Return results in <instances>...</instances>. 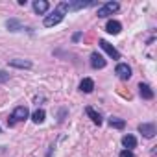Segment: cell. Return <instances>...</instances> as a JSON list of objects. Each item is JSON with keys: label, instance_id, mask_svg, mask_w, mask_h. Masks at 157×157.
Wrapping results in <instances>:
<instances>
[{"label": "cell", "instance_id": "cell-1", "mask_svg": "<svg viewBox=\"0 0 157 157\" xmlns=\"http://www.w3.org/2000/svg\"><path fill=\"white\" fill-rule=\"evenodd\" d=\"M67 11H68V2H59V4L56 6V10H54L50 15H46V17H44V21H43L44 28H52V26H57V24H59L63 19H65Z\"/></svg>", "mask_w": 157, "mask_h": 157}, {"label": "cell", "instance_id": "cell-2", "mask_svg": "<svg viewBox=\"0 0 157 157\" xmlns=\"http://www.w3.org/2000/svg\"><path fill=\"white\" fill-rule=\"evenodd\" d=\"M28 117H30L28 107H26V105H19V107H15V109H13V113L8 117V126H10V128H13L17 122H22V120H26Z\"/></svg>", "mask_w": 157, "mask_h": 157}, {"label": "cell", "instance_id": "cell-3", "mask_svg": "<svg viewBox=\"0 0 157 157\" xmlns=\"http://www.w3.org/2000/svg\"><path fill=\"white\" fill-rule=\"evenodd\" d=\"M120 10V4L118 2H105L104 6H100L98 8V19H105V17H109V15H113V13H117Z\"/></svg>", "mask_w": 157, "mask_h": 157}, {"label": "cell", "instance_id": "cell-4", "mask_svg": "<svg viewBox=\"0 0 157 157\" xmlns=\"http://www.w3.org/2000/svg\"><path fill=\"white\" fill-rule=\"evenodd\" d=\"M98 44H100V48H102L109 57H113V59H120V52H118L113 44H109L105 39H100V41H98Z\"/></svg>", "mask_w": 157, "mask_h": 157}, {"label": "cell", "instance_id": "cell-5", "mask_svg": "<svg viewBox=\"0 0 157 157\" xmlns=\"http://www.w3.org/2000/svg\"><path fill=\"white\" fill-rule=\"evenodd\" d=\"M115 74L120 78V80L128 82L129 78H131V67H129L128 63H118V65H117V68H115Z\"/></svg>", "mask_w": 157, "mask_h": 157}, {"label": "cell", "instance_id": "cell-6", "mask_svg": "<svg viewBox=\"0 0 157 157\" xmlns=\"http://www.w3.org/2000/svg\"><path fill=\"white\" fill-rule=\"evenodd\" d=\"M105 65H107V61L104 59L102 54H98V52H93V54H91V67H93V68L98 70V68H104Z\"/></svg>", "mask_w": 157, "mask_h": 157}, {"label": "cell", "instance_id": "cell-7", "mask_svg": "<svg viewBox=\"0 0 157 157\" xmlns=\"http://www.w3.org/2000/svg\"><path fill=\"white\" fill-rule=\"evenodd\" d=\"M139 133H142L146 139L155 137V124H139Z\"/></svg>", "mask_w": 157, "mask_h": 157}, {"label": "cell", "instance_id": "cell-8", "mask_svg": "<svg viewBox=\"0 0 157 157\" xmlns=\"http://www.w3.org/2000/svg\"><path fill=\"white\" fill-rule=\"evenodd\" d=\"M48 10H50V4L46 2V0H35L33 2V11L37 15H44Z\"/></svg>", "mask_w": 157, "mask_h": 157}, {"label": "cell", "instance_id": "cell-9", "mask_svg": "<svg viewBox=\"0 0 157 157\" xmlns=\"http://www.w3.org/2000/svg\"><path fill=\"white\" fill-rule=\"evenodd\" d=\"M105 30H107V33H111V35H118V33L122 32V24H120L118 21H107Z\"/></svg>", "mask_w": 157, "mask_h": 157}, {"label": "cell", "instance_id": "cell-10", "mask_svg": "<svg viewBox=\"0 0 157 157\" xmlns=\"http://www.w3.org/2000/svg\"><path fill=\"white\" fill-rule=\"evenodd\" d=\"M80 91H82V93H85V94L93 93V91H94V82L91 80V78H83L82 83H80Z\"/></svg>", "mask_w": 157, "mask_h": 157}, {"label": "cell", "instance_id": "cell-11", "mask_svg": "<svg viewBox=\"0 0 157 157\" xmlns=\"http://www.w3.org/2000/svg\"><path fill=\"white\" fill-rule=\"evenodd\" d=\"M139 94H140L144 100H151V98H153V91H151V87H150L148 83H140V85H139Z\"/></svg>", "mask_w": 157, "mask_h": 157}, {"label": "cell", "instance_id": "cell-12", "mask_svg": "<svg viewBox=\"0 0 157 157\" xmlns=\"http://www.w3.org/2000/svg\"><path fill=\"white\" fill-rule=\"evenodd\" d=\"M85 113L89 115V118L96 124V126H102V122H104V118H102V115L98 113V111H94L93 107H85Z\"/></svg>", "mask_w": 157, "mask_h": 157}, {"label": "cell", "instance_id": "cell-13", "mask_svg": "<svg viewBox=\"0 0 157 157\" xmlns=\"http://www.w3.org/2000/svg\"><path fill=\"white\" fill-rule=\"evenodd\" d=\"M122 146H124L126 150H131V148L137 146V139H135L133 135H124V137H122Z\"/></svg>", "mask_w": 157, "mask_h": 157}, {"label": "cell", "instance_id": "cell-14", "mask_svg": "<svg viewBox=\"0 0 157 157\" xmlns=\"http://www.w3.org/2000/svg\"><path fill=\"white\" fill-rule=\"evenodd\" d=\"M107 124H109L111 128H115V129H124V128H126V122H124L122 118H117V117L107 118Z\"/></svg>", "mask_w": 157, "mask_h": 157}, {"label": "cell", "instance_id": "cell-15", "mask_svg": "<svg viewBox=\"0 0 157 157\" xmlns=\"http://www.w3.org/2000/svg\"><path fill=\"white\" fill-rule=\"evenodd\" d=\"M10 65L11 67H17V68H30L32 67V61H28V59H11Z\"/></svg>", "mask_w": 157, "mask_h": 157}, {"label": "cell", "instance_id": "cell-16", "mask_svg": "<svg viewBox=\"0 0 157 157\" xmlns=\"http://www.w3.org/2000/svg\"><path fill=\"white\" fill-rule=\"evenodd\" d=\"M44 117H46L44 109H37V111L32 115V120H33L35 124H43V122H44Z\"/></svg>", "mask_w": 157, "mask_h": 157}, {"label": "cell", "instance_id": "cell-17", "mask_svg": "<svg viewBox=\"0 0 157 157\" xmlns=\"http://www.w3.org/2000/svg\"><path fill=\"white\" fill-rule=\"evenodd\" d=\"M94 2H68V10H82V8H91Z\"/></svg>", "mask_w": 157, "mask_h": 157}, {"label": "cell", "instance_id": "cell-18", "mask_svg": "<svg viewBox=\"0 0 157 157\" xmlns=\"http://www.w3.org/2000/svg\"><path fill=\"white\" fill-rule=\"evenodd\" d=\"M6 26H8L11 32H19V30H22V24H21L19 21H15V19H10V21L6 22Z\"/></svg>", "mask_w": 157, "mask_h": 157}, {"label": "cell", "instance_id": "cell-19", "mask_svg": "<svg viewBox=\"0 0 157 157\" xmlns=\"http://www.w3.org/2000/svg\"><path fill=\"white\" fill-rule=\"evenodd\" d=\"M10 80V74L6 72V70H0V83H2V82H8Z\"/></svg>", "mask_w": 157, "mask_h": 157}, {"label": "cell", "instance_id": "cell-20", "mask_svg": "<svg viewBox=\"0 0 157 157\" xmlns=\"http://www.w3.org/2000/svg\"><path fill=\"white\" fill-rule=\"evenodd\" d=\"M118 157H135V155H133V151H131V150H122Z\"/></svg>", "mask_w": 157, "mask_h": 157}, {"label": "cell", "instance_id": "cell-21", "mask_svg": "<svg viewBox=\"0 0 157 157\" xmlns=\"http://www.w3.org/2000/svg\"><path fill=\"white\" fill-rule=\"evenodd\" d=\"M80 39H82V32H78V33L72 35V41H74V43H76V41H80Z\"/></svg>", "mask_w": 157, "mask_h": 157}]
</instances>
